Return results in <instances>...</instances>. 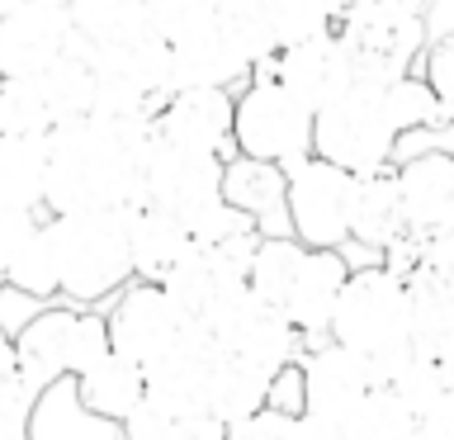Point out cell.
Masks as SVG:
<instances>
[{"instance_id":"d6a6232c","label":"cell","mask_w":454,"mask_h":440,"mask_svg":"<svg viewBox=\"0 0 454 440\" xmlns=\"http://www.w3.org/2000/svg\"><path fill=\"white\" fill-rule=\"evenodd\" d=\"M57 128L43 81H0V133L5 138H48Z\"/></svg>"},{"instance_id":"cb8c5ba5","label":"cell","mask_w":454,"mask_h":440,"mask_svg":"<svg viewBox=\"0 0 454 440\" xmlns=\"http://www.w3.org/2000/svg\"><path fill=\"white\" fill-rule=\"evenodd\" d=\"M48 138H5L0 133V204L48 213Z\"/></svg>"},{"instance_id":"bcb514c9","label":"cell","mask_w":454,"mask_h":440,"mask_svg":"<svg viewBox=\"0 0 454 440\" xmlns=\"http://www.w3.org/2000/svg\"><path fill=\"white\" fill-rule=\"evenodd\" d=\"M421 440H454V393L421 417Z\"/></svg>"},{"instance_id":"e575fe53","label":"cell","mask_w":454,"mask_h":440,"mask_svg":"<svg viewBox=\"0 0 454 440\" xmlns=\"http://www.w3.org/2000/svg\"><path fill=\"white\" fill-rule=\"evenodd\" d=\"M147 20H152V34L166 48H180V43L218 28V0H152Z\"/></svg>"},{"instance_id":"e0dca14e","label":"cell","mask_w":454,"mask_h":440,"mask_svg":"<svg viewBox=\"0 0 454 440\" xmlns=\"http://www.w3.org/2000/svg\"><path fill=\"white\" fill-rule=\"evenodd\" d=\"M270 71H275V81L312 114H322L326 105H336L340 95L355 90V67H350V57H346L336 34L279 52L275 62H270Z\"/></svg>"},{"instance_id":"8992f818","label":"cell","mask_w":454,"mask_h":440,"mask_svg":"<svg viewBox=\"0 0 454 440\" xmlns=\"http://www.w3.org/2000/svg\"><path fill=\"white\" fill-rule=\"evenodd\" d=\"M312 123H317V114L298 105L275 81L270 62H261L251 85L237 95V156L289 170L312 156Z\"/></svg>"},{"instance_id":"4dcf8cb0","label":"cell","mask_w":454,"mask_h":440,"mask_svg":"<svg viewBox=\"0 0 454 440\" xmlns=\"http://www.w3.org/2000/svg\"><path fill=\"white\" fill-rule=\"evenodd\" d=\"M340 436L346 440H421V421L388 389H374L340 421Z\"/></svg>"},{"instance_id":"6da1fadb","label":"cell","mask_w":454,"mask_h":440,"mask_svg":"<svg viewBox=\"0 0 454 440\" xmlns=\"http://www.w3.org/2000/svg\"><path fill=\"white\" fill-rule=\"evenodd\" d=\"M156 138V119H81L48 133V218L142 208V152Z\"/></svg>"},{"instance_id":"9a60e30c","label":"cell","mask_w":454,"mask_h":440,"mask_svg":"<svg viewBox=\"0 0 454 440\" xmlns=\"http://www.w3.org/2000/svg\"><path fill=\"white\" fill-rule=\"evenodd\" d=\"M156 138L170 147L208 152L237 161V95L227 90H180L156 109Z\"/></svg>"},{"instance_id":"603a6c76","label":"cell","mask_w":454,"mask_h":440,"mask_svg":"<svg viewBox=\"0 0 454 440\" xmlns=\"http://www.w3.org/2000/svg\"><path fill=\"white\" fill-rule=\"evenodd\" d=\"M194 251L199 247H194L190 227L176 223L170 213H161V208H137L133 213V279L166 284Z\"/></svg>"},{"instance_id":"2e32d148","label":"cell","mask_w":454,"mask_h":440,"mask_svg":"<svg viewBox=\"0 0 454 440\" xmlns=\"http://www.w3.org/2000/svg\"><path fill=\"white\" fill-rule=\"evenodd\" d=\"M303 412L322 421H346L355 407L374 393V374H369V360L355 355L336 341H322V346L303 350Z\"/></svg>"},{"instance_id":"b9f144b4","label":"cell","mask_w":454,"mask_h":440,"mask_svg":"<svg viewBox=\"0 0 454 440\" xmlns=\"http://www.w3.org/2000/svg\"><path fill=\"white\" fill-rule=\"evenodd\" d=\"M294 421L298 417H284V412L265 407V412H255V417H247V421L227 426V440H289Z\"/></svg>"},{"instance_id":"f1b7e54d","label":"cell","mask_w":454,"mask_h":440,"mask_svg":"<svg viewBox=\"0 0 454 440\" xmlns=\"http://www.w3.org/2000/svg\"><path fill=\"white\" fill-rule=\"evenodd\" d=\"M275 14H279V0H218V28L251 57V67L279 57Z\"/></svg>"},{"instance_id":"3957f363","label":"cell","mask_w":454,"mask_h":440,"mask_svg":"<svg viewBox=\"0 0 454 440\" xmlns=\"http://www.w3.org/2000/svg\"><path fill=\"white\" fill-rule=\"evenodd\" d=\"M133 213H76V218H48V237L62 275V303L105 308L133 284Z\"/></svg>"},{"instance_id":"8fae6325","label":"cell","mask_w":454,"mask_h":440,"mask_svg":"<svg viewBox=\"0 0 454 440\" xmlns=\"http://www.w3.org/2000/svg\"><path fill=\"white\" fill-rule=\"evenodd\" d=\"M350 190L355 176L322 156L289 166V227L312 251H340L350 241Z\"/></svg>"},{"instance_id":"7a4b0ae2","label":"cell","mask_w":454,"mask_h":440,"mask_svg":"<svg viewBox=\"0 0 454 440\" xmlns=\"http://www.w3.org/2000/svg\"><path fill=\"white\" fill-rule=\"evenodd\" d=\"M350 279V261L340 251H312L298 237H265L251 265V294L275 308L303 336V346H322L332 332L336 298Z\"/></svg>"},{"instance_id":"681fc988","label":"cell","mask_w":454,"mask_h":440,"mask_svg":"<svg viewBox=\"0 0 454 440\" xmlns=\"http://www.w3.org/2000/svg\"><path fill=\"white\" fill-rule=\"evenodd\" d=\"M20 374V355H14V341L0 332V379H14Z\"/></svg>"},{"instance_id":"83f0119b","label":"cell","mask_w":454,"mask_h":440,"mask_svg":"<svg viewBox=\"0 0 454 440\" xmlns=\"http://www.w3.org/2000/svg\"><path fill=\"white\" fill-rule=\"evenodd\" d=\"M71 20H76L85 48H119V43L152 34L147 5H137V0H81Z\"/></svg>"},{"instance_id":"5bb4252c","label":"cell","mask_w":454,"mask_h":440,"mask_svg":"<svg viewBox=\"0 0 454 440\" xmlns=\"http://www.w3.org/2000/svg\"><path fill=\"white\" fill-rule=\"evenodd\" d=\"M76 43V20L57 5L28 0L0 20V81H43Z\"/></svg>"},{"instance_id":"52a82bcc","label":"cell","mask_w":454,"mask_h":440,"mask_svg":"<svg viewBox=\"0 0 454 440\" xmlns=\"http://www.w3.org/2000/svg\"><path fill=\"white\" fill-rule=\"evenodd\" d=\"M326 341L364 355V360L388 355L397 346H411L407 341V279L388 265L355 270L336 298Z\"/></svg>"},{"instance_id":"60d3db41","label":"cell","mask_w":454,"mask_h":440,"mask_svg":"<svg viewBox=\"0 0 454 440\" xmlns=\"http://www.w3.org/2000/svg\"><path fill=\"white\" fill-rule=\"evenodd\" d=\"M43 308H52V303H43V298H34V294L0 284V332H5L10 341H20L28 326L43 318Z\"/></svg>"},{"instance_id":"f6af8a7d","label":"cell","mask_w":454,"mask_h":440,"mask_svg":"<svg viewBox=\"0 0 454 440\" xmlns=\"http://www.w3.org/2000/svg\"><path fill=\"white\" fill-rule=\"evenodd\" d=\"M270 407L284 412V417H303V369L298 365L275 374V383H270Z\"/></svg>"},{"instance_id":"4fadbf2b","label":"cell","mask_w":454,"mask_h":440,"mask_svg":"<svg viewBox=\"0 0 454 440\" xmlns=\"http://www.w3.org/2000/svg\"><path fill=\"white\" fill-rule=\"evenodd\" d=\"M223 360V346L204 326H184L180 341L147 369V403L161 407L170 421L208 417V383Z\"/></svg>"},{"instance_id":"d4e9b609","label":"cell","mask_w":454,"mask_h":440,"mask_svg":"<svg viewBox=\"0 0 454 440\" xmlns=\"http://www.w3.org/2000/svg\"><path fill=\"white\" fill-rule=\"evenodd\" d=\"M28 440H123V426L85 412L76 397V379H62L38 397L28 417Z\"/></svg>"},{"instance_id":"9f6ffc18","label":"cell","mask_w":454,"mask_h":440,"mask_svg":"<svg viewBox=\"0 0 454 440\" xmlns=\"http://www.w3.org/2000/svg\"><path fill=\"white\" fill-rule=\"evenodd\" d=\"M0 284H5V279H0Z\"/></svg>"},{"instance_id":"5b68a950","label":"cell","mask_w":454,"mask_h":440,"mask_svg":"<svg viewBox=\"0 0 454 440\" xmlns=\"http://www.w3.org/2000/svg\"><path fill=\"white\" fill-rule=\"evenodd\" d=\"M336 38L355 67V85H393L417 71L426 57V14L397 10L388 0H369L364 10L336 20Z\"/></svg>"},{"instance_id":"8d00e7d4","label":"cell","mask_w":454,"mask_h":440,"mask_svg":"<svg viewBox=\"0 0 454 440\" xmlns=\"http://www.w3.org/2000/svg\"><path fill=\"white\" fill-rule=\"evenodd\" d=\"M388 393L397 397V403H403L411 417H426V412L431 407H440L450 397V389H445V374H440V365L431 360V355H417V360H411L403 374H397L393 383H388Z\"/></svg>"},{"instance_id":"f35d334b","label":"cell","mask_w":454,"mask_h":440,"mask_svg":"<svg viewBox=\"0 0 454 440\" xmlns=\"http://www.w3.org/2000/svg\"><path fill=\"white\" fill-rule=\"evenodd\" d=\"M421 76L435 90L445 119L454 123V34H440L431 48H426V71H421Z\"/></svg>"},{"instance_id":"7402d4cb","label":"cell","mask_w":454,"mask_h":440,"mask_svg":"<svg viewBox=\"0 0 454 440\" xmlns=\"http://www.w3.org/2000/svg\"><path fill=\"white\" fill-rule=\"evenodd\" d=\"M76 397L85 412L105 417L114 426H123L133 412L147 403V369L133 365L128 355H99V360L76 379Z\"/></svg>"},{"instance_id":"7c38bea8","label":"cell","mask_w":454,"mask_h":440,"mask_svg":"<svg viewBox=\"0 0 454 440\" xmlns=\"http://www.w3.org/2000/svg\"><path fill=\"white\" fill-rule=\"evenodd\" d=\"M99 312H105V326H109V350L128 355V360L142 365V369H152L180 341L184 326H190L176 312V303L166 298L161 284H142V279H133Z\"/></svg>"},{"instance_id":"74e56055","label":"cell","mask_w":454,"mask_h":440,"mask_svg":"<svg viewBox=\"0 0 454 440\" xmlns=\"http://www.w3.org/2000/svg\"><path fill=\"white\" fill-rule=\"evenodd\" d=\"M38 407V393L14 374L0 379V440H28V417Z\"/></svg>"},{"instance_id":"44dd1931","label":"cell","mask_w":454,"mask_h":440,"mask_svg":"<svg viewBox=\"0 0 454 440\" xmlns=\"http://www.w3.org/2000/svg\"><path fill=\"white\" fill-rule=\"evenodd\" d=\"M407 232L403 194H397V170H374V176H355L350 190V241L374 255H388Z\"/></svg>"},{"instance_id":"1f68e13d","label":"cell","mask_w":454,"mask_h":440,"mask_svg":"<svg viewBox=\"0 0 454 440\" xmlns=\"http://www.w3.org/2000/svg\"><path fill=\"white\" fill-rule=\"evenodd\" d=\"M379 95H383V114H388V123H393L397 138L445 123V109H440L435 90L426 85V76H417V71L403 76V81H393V85H379Z\"/></svg>"},{"instance_id":"ba28073f","label":"cell","mask_w":454,"mask_h":440,"mask_svg":"<svg viewBox=\"0 0 454 440\" xmlns=\"http://www.w3.org/2000/svg\"><path fill=\"white\" fill-rule=\"evenodd\" d=\"M397 152V133L383 114L379 85H355L336 105H326L312 123V156L332 161L350 176H374L388 170Z\"/></svg>"},{"instance_id":"7dc6e473","label":"cell","mask_w":454,"mask_h":440,"mask_svg":"<svg viewBox=\"0 0 454 440\" xmlns=\"http://www.w3.org/2000/svg\"><path fill=\"white\" fill-rule=\"evenodd\" d=\"M289 440H346V436H340L336 421H322V417H308V412H303V417L294 421V436Z\"/></svg>"},{"instance_id":"f546056e","label":"cell","mask_w":454,"mask_h":440,"mask_svg":"<svg viewBox=\"0 0 454 440\" xmlns=\"http://www.w3.org/2000/svg\"><path fill=\"white\" fill-rule=\"evenodd\" d=\"M43 95H48V109L57 128L62 123H81L95 114V95H99V81H95V67L90 57L81 52H67L48 76H43Z\"/></svg>"},{"instance_id":"ffe728a7","label":"cell","mask_w":454,"mask_h":440,"mask_svg":"<svg viewBox=\"0 0 454 440\" xmlns=\"http://www.w3.org/2000/svg\"><path fill=\"white\" fill-rule=\"evenodd\" d=\"M223 199L247 213L261 227V237H294V227H289V170L284 166L237 156V161H227Z\"/></svg>"},{"instance_id":"816d5d0a","label":"cell","mask_w":454,"mask_h":440,"mask_svg":"<svg viewBox=\"0 0 454 440\" xmlns=\"http://www.w3.org/2000/svg\"><path fill=\"white\" fill-rule=\"evenodd\" d=\"M388 5H397V10H411V14H426V10H431V0H388Z\"/></svg>"},{"instance_id":"7bdbcfd3","label":"cell","mask_w":454,"mask_h":440,"mask_svg":"<svg viewBox=\"0 0 454 440\" xmlns=\"http://www.w3.org/2000/svg\"><path fill=\"white\" fill-rule=\"evenodd\" d=\"M421 270L445 284V294L454 298V232H440V237H421Z\"/></svg>"},{"instance_id":"4316f807","label":"cell","mask_w":454,"mask_h":440,"mask_svg":"<svg viewBox=\"0 0 454 440\" xmlns=\"http://www.w3.org/2000/svg\"><path fill=\"white\" fill-rule=\"evenodd\" d=\"M454 332V298L445 294L431 270H411L407 275V341L417 355H431L440 350V341Z\"/></svg>"},{"instance_id":"277c9868","label":"cell","mask_w":454,"mask_h":440,"mask_svg":"<svg viewBox=\"0 0 454 440\" xmlns=\"http://www.w3.org/2000/svg\"><path fill=\"white\" fill-rule=\"evenodd\" d=\"M20 355V379L38 397L62 379H81L99 355H109V326L99 308H71L52 303L43 308V318L14 341Z\"/></svg>"},{"instance_id":"9c48e42d","label":"cell","mask_w":454,"mask_h":440,"mask_svg":"<svg viewBox=\"0 0 454 440\" xmlns=\"http://www.w3.org/2000/svg\"><path fill=\"white\" fill-rule=\"evenodd\" d=\"M223 156L170 147L161 138H152V147L142 152V208H161L190 232L199 227V218H208L223 204Z\"/></svg>"},{"instance_id":"ab89813d","label":"cell","mask_w":454,"mask_h":440,"mask_svg":"<svg viewBox=\"0 0 454 440\" xmlns=\"http://www.w3.org/2000/svg\"><path fill=\"white\" fill-rule=\"evenodd\" d=\"M48 213H28V208H14V204H0V279L5 270L14 265V255L28 247V237L43 227Z\"/></svg>"},{"instance_id":"11a10c76","label":"cell","mask_w":454,"mask_h":440,"mask_svg":"<svg viewBox=\"0 0 454 440\" xmlns=\"http://www.w3.org/2000/svg\"><path fill=\"white\" fill-rule=\"evenodd\" d=\"M137 5H152V0H137Z\"/></svg>"},{"instance_id":"ac0fdd59","label":"cell","mask_w":454,"mask_h":440,"mask_svg":"<svg viewBox=\"0 0 454 440\" xmlns=\"http://www.w3.org/2000/svg\"><path fill=\"white\" fill-rule=\"evenodd\" d=\"M393 170L407 213V232L411 237L454 232V156L426 152V156H411V161H397Z\"/></svg>"},{"instance_id":"db71d44e","label":"cell","mask_w":454,"mask_h":440,"mask_svg":"<svg viewBox=\"0 0 454 440\" xmlns=\"http://www.w3.org/2000/svg\"><path fill=\"white\" fill-rule=\"evenodd\" d=\"M43 5H57V10H67V14H71V10L81 5V0H43Z\"/></svg>"},{"instance_id":"30bf717a","label":"cell","mask_w":454,"mask_h":440,"mask_svg":"<svg viewBox=\"0 0 454 440\" xmlns=\"http://www.w3.org/2000/svg\"><path fill=\"white\" fill-rule=\"evenodd\" d=\"M204 332L223 346V355H237V360L265 369L270 379H275L279 369L298 365V360H303V350H308L303 336H298L275 308H265L261 298L251 294V284H247V289H237L232 298H223V303L208 312Z\"/></svg>"},{"instance_id":"f5cc1de1","label":"cell","mask_w":454,"mask_h":440,"mask_svg":"<svg viewBox=\"0 0 454 440\" xmlns=\"http://www.w3.org/2000/svg\"><path fill=\"white\" fill-rule=\"evenodd\" d=\"M20 5H28V0H0V20H5V14H14Z\"/></svg>"},{"instance_id":"d590c367","label":"cell","mask_w":454,"mask_h":440,"mask_svg":"<svg viewBox=\"0 0 454 440\" xmlns=\"http://www.w3.org/2000/svg\"><path fill=\"white\" fill-rule=\"evenodd\" d=\"M326 34H336V14H332L326 0H279V14H275L279 52L303 48V43L326 38Z\"/></svg>"},{"instance_id":"ee69618b","label":"cell","mask_w":454,"mask_h":440,"mask_svg":"<svg viewBox=\"0 0 454 440\" xmlns=\"http://www.w3.org/2000/svg\"><path fill=\"white\" fill-rule=\"evenodd\" d=\"M123 440H176V421H170L161 407L142 403L133 417L123 421Z\"/></svg>"},{"instance_id":"836d02e7","label":"cell","mask_w":454,"mask_h":440,"mask_svg":"<svg viewBox=\"0 0 454 440\" xmlns=\"http://www.w3.org/2000/svg\"><path fill=\"white\" fill-rule=\"evenodd\" d=\"M5 284L43 298V303H57V298H62V275H57V251H52V237H48V218H43V227L34 237H28V247L14 255V265L5 270Z\"/></svg>"},{"instance_id":"d6986e66","label":"cell","mask_w":454,"mask_h":440,"mask_svg":"<svg viewBox=\"0 0 454 440\" xmlns=\"http://www.w3.org/2000/svg\"><path fill=\"white\" fill-rule=\"evenodd\" d=\"M255 67L223 28H208L180 48H170V95L180 90H227L241 95L251 85Z\"/></svg>"},{"instance_id":"f907efd6","label":"cell","mask_w":454,"mask_h":440,"mask_svg":"<svg viewBox=\"0 0 454 440\" xmlns=\"http://www.w3.org/2000/svg\"><path fill=\"white\" fill-rule=\"evenodd\" d=\"M326 5H332V14H336V20H346V14H355V10H364L369 0H326Z\"/></svg>"},{"instance_id":"484cf974","label":"cell","mask_w":454,"mask_h":440,"mask_svg":"<svg viewBox=\"0 0 454 440\" xmlns=\"http://www.w3.org/2000/svg\"><path fill=\"white\" fill-rule=\"evenodd\" d=\"M270 379L265 369H255L237 355H223L218 369H213V383H208V417L223 421V426H237L255 417V412L270 407Z\"/></svg>"},{"instance_id":"c3c4849f","label":"cell","mask_w":454,"mask_h":440,"mask_svg":"<svg viewBox=\"0 0 454 440\" xmlns=\"http://www.w3.org/2000/svg\"><path fill=\"white\" fill-rule=\"evenodd\" d=\"M435 365H440V374H445V389L454 393V332L440 341V350H435Z\"/></svg>"}]
</instances>
